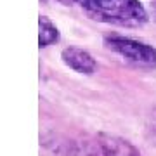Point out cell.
Returning <instances> with one entry per match:
<instances>
[{
    "instance_id": "obj_1",
    "label": "cell",
    "mask_w": 156,
    "mask_h": 156,
    "mask_svg": "<svg viewBox=\"0 0 156 156\" xmlns=\"http://www.w3.org/2000/svg\"><path fill=\"white\" fill-rule=\"evenodd\" d=\"M76 5L92 21L118 28H140L149 21L140 0H64Z\"/></svg>"
},
{
    "instance_id": "obj_5",
    "label": "cell",
    "mask_w": 156,
    "mask_h": 156,
    "mask_svg": "<svg viewBox=\"0 0 156 156\" xmlns=\"http://www.w3.org/2000/svg\"><path fill=\"white\" fill-rule=\"evenodd\" d=\"M61 40V31L47 16L38 17V47L47 49Z\"/></svg>"
},
{
    "instance_id": "obj_2",
    "label": "cell",
    "mask_w": 156,
    "mask_h": 156,
    "mask_svg": "<svg viewBox=\"0 0 156 156\" xmlns=\"http://www.w3.org/2000/svg\"><path fill=\"white\" fill-rule=\"evenodd\" d=\"M69 156H142V153L128 139L108 132H95L78 139Z\"/></svg>"
},
{
    "instance_id": "obj_3",
    "label": "cell",
    "mask_w": 156,
    "mask_h": 156,
    "mask_svg": "<svg viewBox=\"0 0 156 156\" xmlns=\"http://www.w3.org/2000/svg\"><path fill=\"white\" fill-rule=\"evenodd\" d=\"M104 47L122 59L140 68H156V47L142 40L111 33L104 37Z\"/></svg>"
},
{
    "instance_id": "obj_6",
    "label": "cell",
    "mask_w": 156,
    "mask_h": 156,
    "mask_svg": "<svg viewBox=\"0 0 156 156\" xmlns=\"http://www.w3.org/2000/svg\"><path fill=\"white\" fill-rule=\"evenodd\" d=\"M144 137L149 144L156 146V108L146 116L144 123Z\"/></svg>"
},
{
    "instance_id": "obj_4",
    "label": "cell",
    "mask_w": 156,
    "mask_h": 156,
    "mask_svg": "<svg viewBox=\"0 0 156 156\" xmlns=\"http://www.w3.org/2000/svg\"><path fill=\"white\" fill-rule=\"evenodd\" d=\"M61 61L69 69L80 73V75H85V76L94 75L97 69V61L94 59V56L89 50L76 47V45H68L61 50Z\"/></svg>"
}]
</instances>
